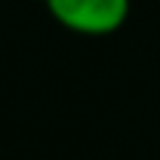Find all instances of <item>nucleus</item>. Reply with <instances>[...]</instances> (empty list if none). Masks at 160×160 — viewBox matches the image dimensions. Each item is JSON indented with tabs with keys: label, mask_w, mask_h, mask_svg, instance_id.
I'll list each match as a JSON object with an SVG mask.
<instances>
[{
	"label": "nucleus",
	"mask_w": 160,
	"mask_h": 160,
	"mask_svg": "<svg viewBox=\"0 0 160 160\" xmlns=\"http://www.w3.org/2000/svg\"><path fill=\"white\" fill-rule=\"evenodd\" d=\"M45 3L56 22L84 37L115 34L129 17V0H45Z\"/></svg>",
	"instance_id": "f257e3e1"
}]
</instances>
